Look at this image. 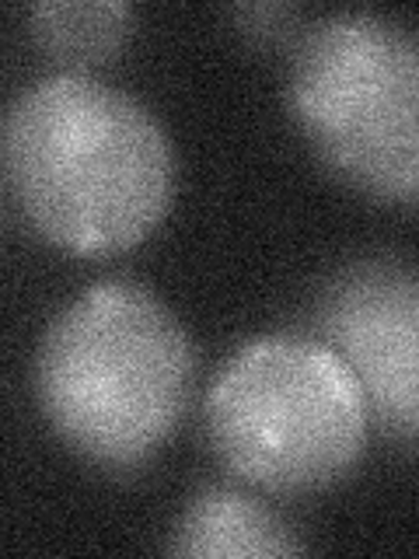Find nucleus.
<instances>
[{
    "label": "nucleus",
    "instance_id": "f257e3e1",
    "mask_svg": "<svg viewBox=\"0 0 419 559\" xmlns=\"http://www.w3.org/2000/svg\"><path fill=\"white\" fill-rule=\"evenodd\" d=\"M11 197L70 252L130 249L171 200V147L136 98L87 74L28 84L4 116Z\"/></svg>",
    "mask_w": 419,
    "mask_h": 559
},
{
    "label": "nucleus",
    "instance_id": "f03ea898",
    "mask_svg": "<svg viewBox=\"0 0 419 559\" xmlns=\"http://www.w3.org/2000/svg\"><path fill=\"white\" fill-rule=\"evenodd\" d=\"M192 346L175 314L136 284L87 287L49 322L35 392L63 441L101 468H133L182 419Z\"/></svg>",
    "mask_w": 419,
    "mask_h": 559
},
{
    "label": "nucleus",
    "instance_id": "7ed1b4c3",
    "mask_svg": "<svg viewBox=\"0 0 419 559\" xmlns=\"http://www.w3.org/2000/svg\"><path fill=\"white\" fill-rule=\"evenodd\" d=\"M290 109L308 144L346 182L419 206V32L343 11L301 32Z\"/></svg>",
    "mask_w": 419,
    "mask_h": 559
},
{
    "label": "nucleus",
    "instance_id": "20e7f679",
    "mask_svg": "<svg viewBox=\"0 0 419 559\" xmlns=\"http://www.w3.org/2000/svg\"><path fill=\"white\" fill-rule=\"evenodd\" d=\"M367 419L346 364L301 336L241 346L206 395V430L220 462L276 493L336 483L360 459Z\"/></svg>",
    "mask_w": 419,
    "mask_h": 559
},
{
    "label": "nucleus",
    "instance_id": "39448f33",
    "mask_svg": "<svg viewBox=\"0 0 419 559\" xmlns=\"http://www.w3.org/2000/svg\"><path fill=\"white\" fill-rule=\"evenodd\" d=\"M311 325L354 374L367 416L419 444V266L384 255L349 262L322 284Z\"/></svg>",
    "mask_w": 419,
    "mask_h": 559
},
{
    "label": "nucleus",
    "instance_id": "423d86ee",
    "mask_svg": "<svg viewBox=\"0 0 419 559\" xmlns=\"http://www.w3.org/2000/svg\"><path fill=\"white\" fill-rule=\"evenodd\" d=\"M175 556L231 559V556H294L301 542L270 507L235 489H203L192 497L171 538Z\"/></svg>",
    "mask_w": 419,
    "mask_h": 559
},
{
    "label": "nucleus",
    "instance_id": "0eeeda50",
    "mask_svg": "<svg viewBox=\"0 0 419 559\" xmlns=\"http://www.w3.org/2000/svg\"><path fill=\"white\" fill-rule=\"evenodd\" d=\"M25 17L32 39L74 74L116 57L130 32V8L122 0H43Z\"/></svg>",
    "mask_w": 419,
    "mask_h": 559
},
{
    "label": "nucleus",
    "instance_id": "6e6552de",
    "mask_svg": "<svg viewBox=\"0 0 419 559\" xmlns=\"http://www.w3.org/2000/svg\"><path fill=\"white\" fill-rule=\"evenodd\" d=\"M235 22L244 35H252L255 43H284L290 35H297V22H301V8L273 0V4H241L231 11Z\"/></svg>",
    "mask_w": 419,
    "mask_h": 559
}]
</instances>
